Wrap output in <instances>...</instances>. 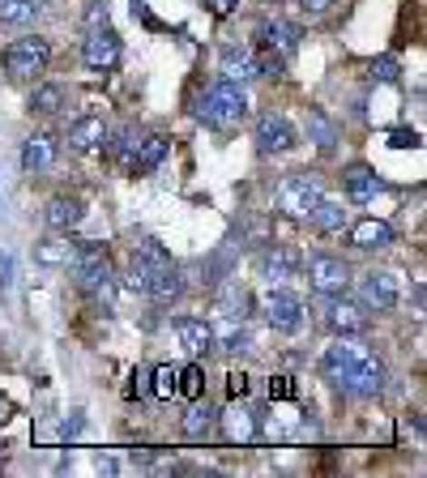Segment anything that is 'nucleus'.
Instances as JSON below:
<instances>
[{"label": "nucleus", "instance_id": "18", "mask_svg": "<svg viewBox=\"0 0 427 478\" xmlns=\"http://www.w3.org/2000/svg\"><path fill=\"white\" fill-rule=\"evenodd\" d=\"M77 286H82V291H90V295L107 299V295H112V286H115L112 261H107V256H99V261L82 265V269H77Z\"/></svg>", "mask_w": 427, "mask_h": 478}, {"label": "nucleus", "instance_id": "7", "mask_svg": "<svg viewBox=\"0 0 427 478\" xmlns=\"http://www.w3.org/2000/svg\"><path fill=\"white\" fill-rule=\"evenodd\" d=\"M329 329L338 334V338H359V334H368V308L363 304H351V299H338V295H329Z\"/></svg>", "mask_w": 427, "mask_h": 478}, {"label": "nucleus", "instance_id": "36", "mask_svg": "<svg viewBox=\"0 0 427 478\" xmlns=\"http://www.w3.org/2000/svg\"><path fill=\"white\" fill-rule=\"evenodd\" d=\"M128 291H142V295H145V282H150V265H145V261H142V256H137V253H133V261H128Z\"/></svg>", "mask_w": 427, "mask_h": 478}, {"label": "nucleus", "instance_id": "40", "mask_svg": "<svg viewBox=\"0 0 427 478\" xmlns=\"http://www.w3.org/2000/svg\"><path fill=\"white\" fill-rule=\"evenodd\" d=\"M295 397V384H291V376H273L270 380V402H291Z\"/></svg>", "mask_w": 427, "mask_h": 478}, {"label": "nucleus", "instance_id": "22", "mask_svg": "<svg viewBox=\"0 0 427 478\" xmlns=\"http://www.w3.org/2000/svg\"><path fill=\"white\" fill-rule=\"evenodd\" d=\"M346 193H351V201H372L376 193H381L384 184H381V175L372 167H363V163H355V167H346Z\"/></svg>", "mask_w": 427, "mask_h": 478}, {"label": "nucleus", "instance_id": "42", "mask_svg": "<svg viewBox=\"0 0 427 478\" xmlns=\"http://www.w3.org/2000/svg\"><path fill=\"white\" fill-rule=\"evenodd\" d=\"M227 393L231 397H248V372H231V376H227Z\"/></svg>", "mask_w": 427, "mask_h": 478}, {"label": "nucleus", "instance_id": "6", "mask_svg": "<svg viewBox=\"0 0 427 478\" xmlns=\"http://www.w3.org/2000/svg\"><path fill=\"white\" fill-rule=\"evenodd\" d=\"M398 274H389V269H372V274H363V282H359V304L368 312H393L398 308Z\"/></svg>", "mask_w": 427, "mask_h": 478}, {"label": "nucleus", "instance_id": "31", "mask_svg": "<svg viewBox=\"0 0 427 478\" xmlns=\"http://www.w3.org/2000/svg\"><path fill=\"white\" fill-rule=\"evenodd\" d=\"M60 107H65V85H39V90L30 95V112L56 115Z\"/></svg>", "mask_w": 427, "mask_h": 478}, {"label": "nucleus", "instance_id": "49", "mask_svg": "<svg viewBox=\"0 0 427 478\" xmlns=\"http://www.w3.org/2000/svg\"><path fill=\"white\" fill-rule=\"evenodd\" d=\"M0 457H5V440H0Z\"/></svg>", "mask_w": 427, "mask_h": 478}, {"label": "nucleus", "instance_id": "10", "mask_svg": "<svg viewBox=\"0 0 427 478\" xmlns=\"http://www.w3.org/2000/svg\"><path fill=\"white\" fill-rule=\"evenodd\" d=\"M256 145H261V154H283L295 145V124L286 120V115H261L256 120Z\"/></svg>", "mask_w": 427, "mask_h": 478}, {"label": "nucleus", "instance_id": "33", "mask_svg": "<svg viewBox=\"0 0 427 478\" xmlns=\"http://www.w3.org/2000/svg\"><path fill=\"white\" fill-rule=\"evenodd\" d=\"M107 141H112V133H107ZM137 128L133 124H124L120 128V133H115V141H112V154L120 158V163H133V154H137Z\"/></svg>", "mask_w": 427, "mask_h": 478}, {"label": "nucleus", "instance_id": "34", "mask_svg": "<svg viewBox=\"0 0 427 478\" xmlns=\"http://www.w3.org/2000/svg\"><path fill=\"white\" fill-rule=\"evenodd\" d=\"M43 261V265H69L73 256V244H60V239H52V244H43L39 253H35Z\"/></svg>", "mask_w": 427, "mask_h": 478}, {"label": "nucleus", "instance_id": "44", "mask_svg": "<svg viewBox=\"0 0 427 478\" xmlns=\"http://www.w3.org/2000/svg\"><path fill=\"white\" fill-rule=\"evenodd\" d=\"M150 393V376L145 372H133V384H128V397H145Z\"/></svg>", "mask_w": 427, "mask_h": 478}, {"label": "nucleus", "instance_id": "35", "mask_svg": "<svg viewBox=\"0 0 427 478\" xmlns=\"http://www.w3.org/2000/svg\"><path fill=\"white\" fill-rule=\"evenodd\" d=\"M283 69H286V56H278V52H270V47L256 56V73H261V77H273V82H278Z\"/></svg>", "mask_w": 427, "mask_h": 478}, {"label": "nucleus", "instance_id": "28", "mask_svg": "<svg viewBox=\"0 0 427 478\" xmlns=\"http://www.w3.org/2000/svg\"><path fill=\"white\" fill-rule=\"evenodd\" d=\"M35 17H39L35 0H0V22L5 26H30Z\"/></svg>", "mask_w": 427, "mask_h": 478}, {"label": "nucleus", "instance_id": "14", "mask_svg": "<svg viewBox=\"0 0 427 478\" xmlns=\"http://www.w3.org/2000/svg\"><path fill=\"white\" fill-rule=\"evenodd\" d=\"M210 334L214 346H223V351H248V329L231 308H218V321L210 324Z\"/></svg>", "mask_w": 427, "mask_h": 478}, {"label": "nucleus", "instance_id": "27", "mask_svg": "<svg viewBox=\"0 0 427 478\" xmlns=\"http://www.w3.org/2000/svg\"><path fill=\"white\" fill-rule=\"evenodd\" d=\"M223 427H227V440H235V444H248V440H256V414L253 410H227L223 414Z\"/></svg>", "mask_w": 427, "mask_h": 478}, {"label": "nucleus", "instance_id": "50", "mask_svg": "<svg viewBox=\"0 0 427 478\" xmlns=\"http://www.w3.org/2000/svg\"><path fill=\"white\" fill-rule=\"evenodd\" d=\"M270 5H283V0H270Z\"/></svg>", "mask_w": 427, "mask_h": 478}, {"label": "nucleus", "instance_id": "39", "mask_svg": "<svg viewBox=\"0 0 427 478\" xmlns=\"http://www.w3.org/2000/svg\"><path fill=\"white\" fill-rule=\"evenodd\" d=\"M389 145H393V150H419V133H414V128H393V133H389Z\"/></svg>", "mask_w": 427, "mask_h": 478}, {"label": "nucleus", "instance_id": "45", "mask_svg": "<svg viewBox=\"0 0 427 478\" xmlns=\"http://www.w3.org/2000/svg\"><path fill=\"white\" fill-rule=\"evenodd\" d=\"M14 286V256H0V291Z\"/></svg>", "mask_w": 427, "mask_h": 478}, {"label": "nucleus", "instance_id": "29", "mask_svg": "<svg viewBox=\"0 0 427 478\" xmlns=\"http://www.w3.org/2000/svg\"><path fill=\"white\" fill-rule=\"evenodd\" d=\"M214 419H218V414H214L210 406H193L184 414V423H180V432H184L188 440H205L214 432Z\"/></svg>", "mask_w": 427, "mask_h": 478}, {"label": "nucleus", "instance_id": "9", "mask_svg": "<svg viewBox=\"0 0 427 478\" xmlns=\"http://www.w3.org/2000/svg\"><path fill=\"white\" fill-rule=\"evenodd\" d=\"M265 321H270L278 334H299V329H303V304H299L291 291H270V295H265Z\"/></svg>", "mask_w": 427, "mask_h": 478}, {"label": "nucleus", "instance_id": "48", "mask_svg": "<svg viewBox=\"0 0 427 478\" xmlns=\"http://www.w3.org/2000/svg\"><path fill=\"white\" fill-rule=\"evenodd\" d=\"M9 419H14V402H9V397L0 393V427H5Z\"/></svg>", "mask_w": 427, "mask_h": 478}, {"label": "nucleus", "instance_id": "13", "mask_svg": "<svg viewBox=\"0 0 427 478\" xmlns=\"http://www.w3.org/2000/svg\"><path fill=\"white\" fill-rule=\"evenodd\" d=\"M145 295L154 299V304H175V299L184 295V278H180V269L171 265H158L150 269V282H145Z\"/></svg>", "mask_w": 427, "mask_h": 478}, {"label": "nucleus", "instance_id": "5", "mask_svg": "<svg viewBox=\"0 0 427 478\" xmlns=\"http://www.w3.org/2000/svg\"><path fill=\"white\" fill-rule=\"evenodd\" d=\"M308 282H313L316 295H342L346 291V282H351V269L342 256H329V253H316L308 256Z\"/></svg>", "mask_w": 427, "mask_h": 478}, {"label": "nucleus", "instance_id": "47", "mask_svg": "<svg viewBox=\"0 0 427 478\" xmlns=\"http://www.w3.org/2000/svg\"><path fill=\"white\" fill-rule=\"evenodd\" d=\"M235 5H240V0H210V9L218 17H227V14H235Z\"/></svg>", "mask_w": 427, "mask_h": 478}, {"label": "nucleus", "instance_id": "8", "mask_svg": "<svg viewBox=\"0 0 427 478\" xmlns=\"http://www.w3.org/2000/svg\"><path fill=\"white\" fill-rule=\"evenodd\" d=\"M82 60H85V69L112 73L115 65H120V39H115V35H112L107 26L90 30V39L82 43Z\"/></svg>", "mask_w": 427, "mask_h": 478}, {"label": "nucleus", "instance_id": "21", "mask_svg": "<svg viewBox=\"0 0 427 478\" xmlns=\"http://www.w3.org/2000/svg\"><path fill=\"white\" fill-rule=\"evenodd\" d=\"M218 73H223L227 82H235V85L253 82L256 77V56L248 52V47H227V52H223V69Z\"/></svg>", "mask_w": 427, "mask_h": 478}, {"label": "nucleus", "instance_id": "32", "mask_svg": "<svg viewBox=\"0 0 427 478\" xmlns=\"http://www.w3.org/2000/svg\"><path fill=\"white\" fill-rule=\"evenodd\" d=\"M150 393H154L158 402H171V397H175V367L163 363L150 372Z\"/></svg>", "mask_w": 427, "mask_h": 478}, {"label": "nucleus", "instance_id": "26", "mask_svg": "<svg viewBox=\"0 0 427 478\" xmlns=\"http://www.w3.org/2000/svg\"><path fill=\"white\" fill-rule=\"evenodd\" d=\"M308 218H313V226L321 231V235H333V231L346 226V210H342V201H325V197L316 201Z\"/></svg>", "mask_w": 427, "mask_h": 478}, {"label": "nucleus", "instance_id": "1", "mask_svg": "<svg viewBox=\"0 0 427 478\" xmlns=\"http://www.w3.org/2000/svg\"><path fill=\"white\" fill-rule=\"evenodd\" d=\"M197 115L205 120L210 128H235L248 115V95H243V85L235 82H214L210 90H205V99H201Z\"/></svg>", "mask_w": 427, "mask_h": 478}, {"label": "nucleus", "instance_id": "30", "mask_svg": "<svg viewBox=\"0 0 427 478\" xmlns=\"http://www.w3.org/2000/svg\"><path fill=\"white\" fill-rule=\"evenodd\" d=\"M175 393H180V397H193V402H197V397L205 393V372H201L197 363L175 367Z\"/></svg>", "mask_w": 427, "mask_h": 478}, {"label": "nucleus", "instance_id": "11", "mask_svg": "<svg viewBox=\"0 0 427 478\" xmlns=\"http://www.w3.org/2000/svg\"><path fill=\"white\" fill-rule=\"evenodd\" d=\"M107 133H112V128H107L103 115H77V120L69 124V137H65V141H69L77 154H90V150L107 145Z\"/></svg>", "mask_w": 427, "mask_h": 478}, {"label": "nucleus", "instance_id": "17", "mask_svg": "<svg viewBox=\"0 0 427 478\" xmlns=\"http://www.w3.org/2000/svg\"><path fill=\"white\" fill-rule=\"evenodd\" d=\"M363 346H355V342L351 338H342V342H333V346H329L325 351V359H321V367H325V376L333 380V384H338L342 376H346V372H351V363H355V359H363Z\"/></svg>", "mask_w": 427, "mask_h": 478}, {"label": "nucleus", "instance_id": "38", "mask_svg": "<svg viewBox=\"0 0 427 478\" xmlns=\"http://www.w3.org/2000/svg\"><path fill=\"white\" fill-rule=\"evenodd\" d=\"M82 22H85L90 30L107 26V0H90V5H85V14H82Z\"/></svg>", "mask_w": 427, "mask_h": 478}, {"label": "nucleus", "instance_id": "20", "mask_svg": "<svg viewBox=\"0 0 427 478\" xmlns=\"http://www.w3.org/2000/svg\"><path fill=\"white\" fill-rule=\"evenodd\" d=\"M175 334H180V342H184L188 354H205L214 346L210 321H197V316H180V321H175Z\"/></svg>", "mask_w": 427, "mask_h": 478}, {"label": "nucleus", "instance_id": "43", "mask_svg": "<svg viewBox=\"0 0 427 478\" xmlns=\"http://www.w3.org/2000/svg\"><path fill=\"white\" fill-rule=\"evenodd\" d=\"M82 427H85V419H82V414H73V419H65V427H60V440H77V436H82Z\"/></svg>", "mask_w": 427, "mask_h": 478}, {"label": "nucleus", "instance_id": "4", "mask_svg": "<svg viewBox=\"0 0 427 478\" xmlns=\"http://www.w3.org/2000/svg\"><path fill=\"white\" fill-rule=\"evenodd\" d=\"M338 389H342V393H351V397H359V402L381 397L384 393V367H381V359H372V354L355 359V363H351V372L338 380Z\"/></svg>", "mask_w": 427, "mask_h": 478}, {"label": "nucleus", "instance_id": "23", "mask_svg": "<svg viewBox=\"0 0 427 478\" xmlns=\"http://www.w3.org/2000/svg\"><path fill=\"white\" fill-rule=\"evenodd\" d=\"M167 150H171V141L163 137V133H150V137H142L137 141V154H133V171H142V175H150V171L167 158Z\"/></svg>", "mask_w": 427, "mask_h": 478}, {"label": "nucleus", "instance_id": "19", "mask_svg": "<svg viewBox=\"0 0 427 478\" xmlns=\"http://www.w3.org/2000/svg\"><path fill=\"white\" fill-rule=\"evenodd\" d=\"M261 43H265L270 52H278V56H295L299 26H291V22H283V17H273V22H265V26H261Z\"/></svg>", "mask_w": 427, "mask_h": 478}, {"label": "nucleus", "instance_id": "16", "mask_svg": "<svg viewBox=\"0 0 427 478\" xmlns=\"http://www.w3.org/2000/svg\"><path fill=\"white\" fill-rule=\"evenodd\" d=\"M351 244L363 248V253H372V248H389V244H393V226L384 223V218H359V223L351 226Z\"/></svg>", "mask_w": 427, "mask_h": 478}, {"label": "nucleus", "instance_id": "46", "mask_svg": "<svg viewBox=\"0 0 427 478\" xmlns=\"http://www.w3.org/2000/svg\"><path fill=\"white\" fill-rule=\"evenodd\" d=\"M299 5H303V14H325V9H329V5H333V0H299Z\"/></svg>", "mask_w": 427, "mask_h": 478}, {"label": "nucleus", "instance_id": "41", "mask_svg": "<svg viewBox=\"0 0 427 478\" xmlns=\"http://www.w3.org/2000/svg\"><path fill=\"white\" fill-rule=\"evenodd\" d=\"M372 73H376L381 82H398V60H393V56H381L376 65H372Z\"/></svg>", "mask_w": 427, "mask_h": 478}, {"label": "nucleus", "instance_id": "24", "mask_svg": "<svg viewBox=\"0 0 427 478\" xmlns=\"http://www.w3.org/2000/svg\"><path fill=\"white\" fill-rule=\"evenodd\" d=\"M261 269H265V278L270 282H291L299 269V256L291 253V248H283V244H273L270 253L261 256Z\"/></svg>", "mask_w": 427, "mask_h": 478}, {"label": "nucleus", "instance_id": "15", "mask_svg": "<svg viewBox=\"0 0 427 478\" xmlns=\"http://www.w3.org/2000/svg\"><path fill=\"white\" fill-rule=\"evenodd\" d=\"M56 150L60 141L52 137V133H35V137H26V145H22V167L35 175V171H47L52 163H56Z\"/></svg>", "mask_w": 427, "mask_h": 478}, {"label": "nucleus", "instance_id": "25", "mask_svg": "<svg viewBox=\"0 0 427 478\" xmlns=\"http://www.w3.org/2000/svg\"><path fill=\"white\" fill-rule=\"evenodd\" d=\"M308 137L316 141V150H321V154H333V150H338V128H333V120H329L321 107L308 112Z\"/></svg>", "mask_w": 427, "mask_h": 478}, {"label": "nucleus", "instance_id": "12", "mask_svg": "<svg viewBox=\"0 0 427 478\" xmlns=\"http://www.w3.org/2000/svg\"><path fill=\"white\" fill-rule=\"evenodd\" d=\"M47 226L52 231H77L85 223V201L82 197H69V193H60V197L47 201V210H43Z\"/></svg>", "mask_w": 427, "mask_h": 478}, {"label": "nucleus", "instance_id": "51", "mask_svg": "<svg viewBox=\"0 0 427 478\" xmlns=\"http://www.w3.org/2000/svg\"><path fill=\"white\" fill-rule=\"evenodd\" d=\"M35 5H43V0H35Z\"/></svg>", "mask_w": 427, "mask_h": 478}, {"label": "nucleus", "instance_id": "3", "mask_svg": "<svg viewBox=\"0 0 427 478\" xmlns=\"http://www.w3.org/2000/svg\"><path fill=\"white\" fill-rule=\"evenodd\" d=\"M5 73L14 77V82H26V77H35V73L47 69V60H52V47H47V39H17L5 47Z\"/></svg>", "mask_w": 427, "mask_h": 478}, {"label": "nucleus", "instance_id": "37", "mask_svg": "<svg viewBox=\"0 0 427 478\" xmlns=\"http://www.w3.org/2000/svg\"><path fill=\"white\" fill-rule=\"evenodd\" d=\"M137 256H142V261H145L150 269H158V265H167V261H171V256L163 253V248H158L154 239H145V244H137Z\"/></svg>", "mask_w": 427, "mask_h": 478}, {"label": "nucleus", "instance_id": "2", "mask_svg": "<svg viewBox=\"0 0 427 478\" xmlns=\"http://www.w3.org/2000/svg\"><path fill=\"white\" fill-rule=\"evenodd\" d=\"M321 197H325V193H321V175H313V171H295V175H286V180L278 184L273 210L283 214V218H291V223H303Z\"/></svg>", "mask_w": 427, "mask_h": 478}]
</instances>
